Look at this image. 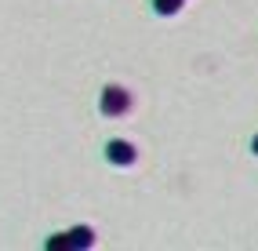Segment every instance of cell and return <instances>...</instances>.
Here are the masks:
<instances>
[{"mask_svg": "<svg viewBox=\"0 0 258 251\" xmlns=\"http://www.w3.org/2000/svg\"><path fill=\"white\" fill-rule=\"evenodd\" d=\"M98 109H102V116H124V113L131 109V91H127V88H120V84H109V88H102Z\"/></svg>", "mask_w": 258, "mask_h": 251, "instance_id": "6da1fadb", "label": "cell"}, {"mask_svg": "<svg viewBox=\"0 0 258 251\" xmlns=\"http://www.w3.org/2000/svg\"><path fill=\"white\" fill-rule=\"evenodd\" d=\"M106 160L116 164V167H131L135 160H139V149H135L127 139H113V142L106 146Z\"/></svg>", "mask_w": 258, "mask_h": 251, "instance_id": "7a4b0ae2", "label": "cell"}, {"mask_svg": "<svg viewBox=\"0 0 258 251\" xmlns=\"http://www.w3.org/2000/svg\"><path fill=\"white\" fill-rule=\"evenodd\" d=\"M66 237H70V251H88V247H95V229H91V226H73Z\"/></svg>", "mask_w": 258, "mask_h": 251, "instance_id": "3957f363", "label": "cell"}, {"mask_svg": "<svg viewBox=\"0 0 258 251\" xmlns=\"http://www.w3.org/2000/svg\"><path fill=\"white\" fill-rule=\"evenodd\" d=\"M182 4H185V0H153V11L164 15V19H171V15L182 11Z\"/></svg>", "mask_w": 258, "mask_h": 251, "instance_id": "277c9868", "label": "cell"}, {"mask_svg": "<svg viewBox=\"0 0 258 251\" xmlns=\"http://www.w3.org/2000/svg\"><path fill=\"white\" fill-rule=\"evenodd\" d=\"M47 251H70V237L58 233V237H47Z\"/></svg>", "mask_w": 258, "mask_h": 251, "instance_id": "5b68a950", "label": "cell"}, {"mask_svg": "<svg viewBox=\"0 0 258 251\" xmlns=\"http://www.w3.org/2000/svg\"><path fill=\"white\" fill-rule=\"evenodd\" d=\"M251 153H254V157H258V135H254V139H251Z\"/></svg>", "mask_w": 258, "mask_h": 251, "instance_id": "8992f818", "label": "cell"}]
</instances>
